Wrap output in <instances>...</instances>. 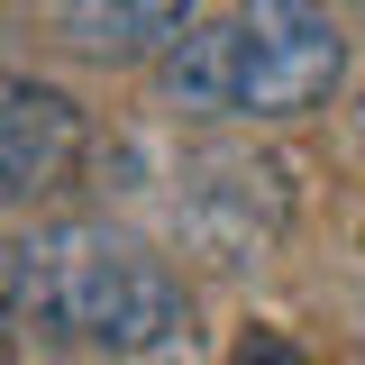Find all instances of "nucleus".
<instances>
[{
	"instance_id": "nucleus-2",
	"label": "nucleus",
	"mask_w": 365,
	"mask_h": 365,
	"mask_svg": "<svg viewBox=\"0 0 365 365\" xmlns=\"http://www.w3.org/2000/svg\"><path fill=\"white\" fill-rule=\"evenodd\" d=\"M347 73V37L319 0H237L228 9V119H302Z\"/></svg>"
},
{
	"instance_id": "nucleus-5",
	"label": "nucleus",
	"mask_w": 365,
	"mask_h": 365,
	"mask_svg": "<svg viewBox=\"0 0 365 365\" xmlns=\"http://www.w3.org/2000/svg\"><path fill=\"white\" fill-rule=\"evenodd\" d=\"M165 91H174V110H192V119H228V19H201L165 55Z\"/></svg>"
},
{
	"instance_id": "nucleus-4",
	"label": "nucleus",
	"mask_w": 365,
	"mask_h": 365,
	"mask_svg": "<svg viewBox=\"0 0 365 365\" xmlns=\"http://www.w3.org/2000/svg\"><path fill=\"white\" fill-rule=\"evenodd\" d=\"M201 0H55V37L91 64H137V55H174L192 37Z\"/></svg>"
},
{
	"instance_id": "nucleus-1",
	"label": "nucleus",
	"mask_w": 365,
	"mask_h": 365,
	"mask_svg": "<svg viewBox=\"0 0 365 365\" xmlns=\"http://www.w3.org/2000/svg\"><path fill=\"white\" fill-rule=\"evenodd\" d=\"M9 302L28 329H46L55 347H101V356H137L165 347L182 329V283L165 274V256H146L137 237L101 220H55L28 228L9 256Z\"/></svg>"
},
{
	"instance_id": "nucleus-3",
	"label": "nucleus",
	"mask_w": 365,
	"mask_h": 365,
	"mask_svg": "<svg viewBox=\"0 0 365 365\" xmlns=\"http://www.w3.org/2000/svg\"><path fill=\"white\" fill-rule=\"evenodd\" d=\"M83 155V110L46 73H0V201H37L73 174Z\"/></svg>"
},
{
	"instance_id": "nucleus-6",
	"label": "nucleus",
	"mask_w": 365,
	"mask_h": 365,
	"mask_svg": "<svg viewBox=\"0 0 365 365\" xmlns=\"http://www.w3.org/2000/svg\"><path fill=\"white\" fill-rule=\"evenodd\" d=\"M9 329H19V302H9V274H0V365H9V347H19Z\"/></svg>"
}]
</instances>
